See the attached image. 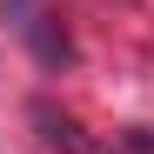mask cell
<instances>
[{"label":"cell","instance_id":"7a4b0ae2","mask_svg":"<svg viewBox=\"0 0 154 154\" xmlns=\"http://www.w3.org/2000/svg\"><path fill=\"white\" fill-rule=\"evenodd\" d=\"M27 127H34V141H40L47 154H114L94 127L74 121L60 100H27Z\"/></svg>","mask_w":154,"mask_h":154},{"label":"cell","instance_id":"3957f363","mask_svg":"<svg viewBox=\"0 0 154 154\" xmlns=\"http://www.w3.org/2000/svg\"><path fill=\"white\" fill-rule=\"evenodd\" d=\"M121 154H154V127H127V141H121Z\"/></svg>","mask_w":154,"mask_h":154},{"label":"cell","instance_id":"6da1fadb","mask_svg":"<svg viewBox=\"0 0 154 154\" xmlns=\"http://www.w3.org/2000/svg\"><path fill=\"white\" fill-rule=\"evenodd\" d=\"M0 27L27 47L40 67H74V40H67V27L54 20L47 0H0Z\"/></svg>","mask_w":154,"mask_h":154}]
</instances>
